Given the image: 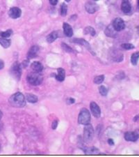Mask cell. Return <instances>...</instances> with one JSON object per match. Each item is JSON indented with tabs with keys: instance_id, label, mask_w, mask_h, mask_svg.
Returning <instances> with one entry per match:
<instances>
[{
	"instance_id": "1",
	"label": "cell",
	"mask_w": 139,
	"mask_h": 157,
	"mask_svg": "<svg viewBox=\"0 0 139 157\" xmlns=\"http://www.w3.org/2000/svg\"><path fill=\"white\" fill-rule=\"evenodd\" d=\"M9 102L14 108H23L26 105L25 96L21 92H16L11 96Z\"/></svg>"
},
{
	"instance_id": "2",
	"label": "cell",
	"mask_w": 139,
	"mask_h": 157,
	"mask_svg": "<svg viewBox=\"0 0 139 157\" xmlns=\"http://www.w3.org/2000/svg\"><path fill=\"white\" fill-rule=\"evenodd\" d=\"M27 80L30 85H33V86H38L43 82V77L40 75V73H30L27 75Z\"/></svg>"
},
{
	"instance_id": "3",
	"label": "cell",
	"mask_w": 139,
	"mask_h": 157,
	"mask_svg": "<svg viewBox=\"0 0 139 157\" xmlns=\"http://www.w3.org/2000/svg\"><path fill=\"white\" fill-rule=\"evenodd\" d=\"M94 129H93V126L91 124H88L85 125L84 130V135L83 138L84 142H90L93 140L94 137Z\"/></svg>"
},
{
	"instance_id": "4",
	"label": "cell",
	"mask_w": 139,
	"mask_h": 157,
	"mask_svg": "<svg viewBox=\"0 0 139 157\" xmlns=\"http://www.w3.org/2000/svg\"><path fill=\"white\" fill-rule=\"evenodd\" d=\"M90 122V114L89 111L84 108L80 111L78 116V123L83 125H86Z\"/></svg>"
},
{
	"instance_id": "5",
	"label": "cell",
	"mask_w": 139,
	"mask_h": 157,
	"mask_svg": "<svg viewBox=\"0 0 139 157\" xmlns=\"http://www.w3.org/2000/svg\"><path fill=\"white\" fill-rule=\"evenodd\" d=\"M11 74L17 80H20L22 75V66L17 61H15L11 68Z\"/></svg>"
},
{
	"instance_id": "6",
	"label": "cell",
	"mask_w": 139,
	"mask_h": 157,
	"mask_svg": "<svg viewBox=\"0 0 139 157\" xmlns=\"http://www.w3.org/2000/svg\"><path fill=\"white\" fill-rule=\"evenodd\" d=\"M113 27L116 32H120L125 28V23L124 20L120 18H117L114 20L112 23Z\"/></svg>"
},
{
	"instance_id": "7",
	"label": "cell",
	"mask_w": 139,
	"mask_h": 157,
	"mask_svg": "<svg viewBox=\"0 0 139 157\" xmlns=\"http://www.w3.org/2000/svg\"><path fill=\"white\" fill-rule=\"evenodd\" d=\"M124 138L125 139L126 141L136 142L138 140L139 135L138 133L135 131H128L124 133Z\"/></svg>"
},
{
	"instance_id": "8",
	"label": "cell",
	"mask_w": 139,
	"mask_h": 157,
	"mask_svg": "<svg viewBox=\"0 0 139 157\" xmlns=\"http://www.w3.org/2000/svg\"><path fill=\"white\" fill-rule=\"evenodd\" d=\"M90 111H91L93 115L96 118H99L101 116V110L100 108L94 101H92L90 104Z\"/></svg>"
},
{
	"instance_id": "9",
	"label": "cell",
	"mask_w": 139,
	"mask_h": 157,
	"mask_svg": "<svg viewBox=\"0 0 139 157\" xmlns=\"http://www.w3.org/2000/svg\"><path fill=\"white\" fill-rule=\"evenodd\" d=\"M85 9L88 13L93 14L98 10V6L94 1H88L85 4Z\"/></svg>"
},
{
	"instance_id": "10",
	"label": "cell",
	"mask_w": 139,
	"mask_h": 157,
	"mask_svg": "<svg viewBox=\"0 0 139 157\" xmlns=\"http://www.w3.org/2000/svg\"><path fill=\"white\" fill-rule=\"evenodd\" d=\"M22 15V11L18 7H12L9 11V15L11 18L17 19Z\"/></svg>"
},
{
	"instance_id": "11",
	"label": "cell",
	"mask_w": 139,
	"mask_h": 157,
	"mask_svg": "<svg viewBox=\"0 0 139 157\" xmlns=\"http://www.w3.org/2000/svg\"><path fill=\"white\" fill-rule=\"evenodd\" d=\"M40 48L38 46H33L30 48L27 53V59H31L33 58L36 57L38 56V53H39Z\"/></svg>"
},
{
	"instance_id": "12",
	"label": "cell",
	"mask_w": 139,
	"mask_h": 157,
	"mask_svg": "<svg viewBox=\"0 0 139 157\" xmlns=\"http://www.w3.org/2000/svg\"><path fill=\"white\" fill-rule=\"evenodd\" d=\"M121 10L124 13H129L132 11V6L129 0H122L121 4Z\"/></svg>"
},
{
	"instance_id": "13",
	"label": "cell",
	"mask_w": 139,
	"mask_h": 157,
	"mask_svg": "<svg viewBox=\"0 0 139 157\" xmlns=\"http://www.w3.org/2000/svg\"><path fill=\"white\" fill-rule=\"evenodd\" d=\"M117 32L115 29L114 28L112 25H110L108 26L104 31V33L106 36L111 37V38H116L117 36Z\"/></svg>"
},
{
	"instance_id": "14",
	"label": "cell",
	"mask_w": 139,
	"mask_h": 157,
	"mask_svg": "<svg viewBox=\"0 0 139 157\" xmlns=\"http://www.w3.org/2000/svg\"><path fill=\"white\" fill-rule=\"evenodd\" d=\"M63 29L64 34L67 37H72L73 35V30L72 27L67 22H64L63 24Z\"/></svg>"
},
{
	"instance_id": "15",
	"label": "cell",
	"mask_w": 139,
	"mask_h": 157,
	"mask_svg": "<svg viewBox=\"0 0 139 157\" xmlns=\"http://www.w3.org/2000/svg\"><path fill=\"white\" fill-rule=\"evenodd\" d=\"M31 69H32L33 72L40 73L43 70V66L40 61H33L31 64Z\"/></svg>"
},
{
	"instance_id": "16",
	"label": "cell",
	"mask_w": 139,
	"mask_h": 157,
	"mask_svg": "<svg viewBox=\"0 0 139 157\" xmlns=\"http://www.w3.org/2000/svg\"><path fill=\"white\" fill-rule=\"evenodd\" d=\"M57 74L54 75L55 78L56 79V80L59 82L64 81L65 77V71L63 69H62V68H59L57 69Z\"/></svg>"
},
{
	"instance_id": "17",
	"label": "cell",
	"mask_w": 139,
	"mask_h": 157,
	"mask_svg": "<svg viewBox=\"0 0 139 157\" xmlns=\"http://www.w3.org/2000/svg\"><path fill=\"white\" fill-rule=\"evenodd\" d=\"M71 42H72V43H78V44H81L82 45V46H84V47H86V48H87V49H88L89 51L91 52V49H90V46L89 43H88L86 40L83 39V38H74V39H72V41H71Z\"/></svg>"
},
{
	"instance_id": "18",
	"label": "cell",
	"mask_w": 139,
	"mask_h": 157,
	"mask_svg": "<svg viewBox=\"0 0 139 157\" xmlns=\"http://www.w3.org/2000/svg\"><path fill=\"white\" fill-rule=\"evenodd\" d=\"M58 37H59V33H58V32L54 31V32H51V33H50L47 36L46 38L47 42H48L49 43H53V42H54L55 40L58 38Z\"/></svg>"
},
{
	"instance_id": "19",
	"label": "cell",
	"mask_w": 139,
	"mask_h": 157,
	"mask_svg": "<svg viewBox=\"0 0 139 157\" xmlns=\"http://www.w3.org/2000/svg\"><path fill=\"white\" fill-rule=\"evenodd\" d=\"M25 98H26V100L31 103H37L38 100L37 96H35V95L33 94H31V93L26 94Z\"/></svg>"
},
{
	"instance_id": "20",
	"label": "cell",
	"mask_w": 139,
	"mask_h": 157,
	"mask_svg": "<svg viewBox=\"0 0 139 157\" xmlns=\"http://www.w3.org/2000/svg\"><path fill=\"white\" fill-rule=\"evenodd\" d=\"M11 41L10 39H7L6 38H0V45L4 48H8L11 46Z\"/></svg>"
},
{
	"instance_id": "21",
	"label": "cell",
	"mask_w": 139,
	"mask_h": 157,
	"mask_svg": "<svg viewBox=\"0 0 139 157\" xmlns=\"http://www.w3.org/2000/svg\"><path fill=\"white\" fill-rule=\"evenodd\" d=\"M138 59H139V52H136V53H133L132 57H131V63H132L134 66L137 65Z\"/></svg>"
},
{
	"instance_id": "22",
	"label": "cell",
	"mask_w": 139,
	"mask_h": 157,
	"mask_svg": "<svg viewBox=\"0 0 139 157\" xmlns=\"http://www.w3.org/2000/svg\"><path fill=\"white\" fill-rule=\"evenodd\" d=\"M86 154H98L99 150H98L95 147H90V148H86L84 149Z\"/></svg>"
},
{
	"instance_id": "23",
	"label": "cell",
	"mask_w": 139,
	"mask_h": 157,
	"mask_svg": "<svg viewBox=\"0 0 139 157\" xmlns=\"http://www.w3.org/2000/svg\"><path fill=\"white\" fill-rule=\"evenodd\" d=\"M112 57L114 61H116V62H120V61H122V59H123V55L120 53H118L117 55L116 54V52L114 51V54L112 55Z\"/></svg>"
},
{
	"instance_id": "24",
	"label": "cell",
	"mask_w": 139,
	"mask_h": 157,
	"mask_svg": "<svg viewBox=\"0 0 139 157\" xmlns=\"http://www.w3.org/2000/svg\"><path fill=\"white\" fill-rule=\"evenodd\" d=\"M84 33L85 34H90L93 36L95 35L96 32H95V29L93 28V27H86V28L84 29Z\"/></svg>"
},
{
	"instance_id": "25",
	"label": "cell",
	"mask_w": 139,
	"mask_h": 157,
	"mask_svg": "<svg viewBox=\"0 0 139 157\" xmlns=\"http://www.w3.org/2000/svg\"><path fill=\"white\" fill-rule=\"evenodd\" d=\"M104 80V75H100L98 76H96L95 77L94 80H93V82H94L95 84L96 85H100V84L102 83Z\"/></svg>"
},
{
	"instance_id": "26",
	"label": "cell",
	"mask_w": 139,
	"mask_h": 157,
	"mask_svg": "<svg viewBox=\"0 0 139 157\" xmlns=\"http://www.w3.org/2000/svg\"><path fill=\"white\" fill-rule=\"evenodd\" d=\"M13 34V30H8L5 32H0V36L2 38H9L11 35Z\"/></svg>"
},
{
	"instance_id": "27",
	"label": "cell",
	"mask_w": 139,
	"mask_h": 157,
	"mask_svg": "<svg viewBox=\"0 0 139 157\" xmlns=\"http://www.w3.org/2000/svg\"><path fill=\"white\" fill-rule=\"evenodd\" d=\"M67 6L65 3H63L61 6V15L63 17L67 15Z\"/></svg>"
},
{
	"instance_id": "28",
	"label": "cell",
	"mask_w": 139,
	"mask_h": 157,
	"mask_svg": "<svg viewBox=\"0 0 139 157\" xmlns=\"http://www.w3.org/2000/svg\"><path fill=\"white\" fill-rule=\"evenodd\" d=\"M99 92L100 94L103 96H106L108 94V90L106 87L104 86V85H101L99 87Z\"/></svg>"
},
{
	"instance_id": "29",
	"label": "cell",
	"mask_w": 139,
	"mask_h": 157,
	"mask_svg": "<svg viewBox=\"0 0 139 157\" xmlns=\"http://www.w3.org/2000/svg\"><path fill=\"white\" fill-rule=\"evenodd\" d=\"M61 47H62L63 50L64 51L67 52V53H73L74 51L73 50H72L70 47L67 46L66 43H61Z\"/></svg>"
},
{
	"instance_id": "30",
	"label": "cell",
	"mask_w": 139,
	"mask_h": 157,
	"mask_svg": "<svg viewBox=\"0 0 139 157\" xmlns=\"http://www.w3.org/2000/svg\"><path fill=\"white\" fill-rule=\"evenodd\" d=\"M121 47L124 50H132L134 48V45L131 44V43H123L121 45Z\"/></svg>"
},
{
	"instance_id": "31",
	"label": "cell",
	"mask_w": 139,
	"mask_h": 157,
	"mask_svg": "<svg viewBox=\"0 0 139 157\" xmlns=\"http://www.w3.org/2000/svg\"><path fill=\"white\" fill-rule=\"evenodd\" d=\"M58 124H59L58 120H54V122H52V124H51V129H52L53 130L56 129V128L58 127Z\"/></svg>"
},
{
	"instance_id": "32",
	"label": "cell",
	"mask_w": 139,
	"mask_h": 157,
	"mask_svg": "<svg viewBox=\"0 0 139 157\" xmlns=\"http://www.w3.org/2000/svg\"><path fill=\"white\" fill-rule=\"evenodd\" d=\"M29 59H27V60L24 61L21 64V66H22V67H23V68L27 67V65H28V64H29Z\"/></svg>"
},
{
	"instance_id": "33",
	"label": "cell",
	"mask_w": 139,
	"mask_h": 157,
	"mask_svg": "<svg viewBox=\"0 0 139 157\" xmlns=\"http://www.w3.org/2000/svg\"><path fill=\"white\" fill-rule=\"evenodd\" d=\"M49 1L50 4H51V5H52V6L56 5V4H57V3H58V0H49Z\"/></svg>"
},
{
	"instance_id": "34",
	"label": "cell",
	"mask_w": 139,
	"mask_h": 157,
	"mask_svg": "<svg viewBox=\"0 0 139 157\" xmlns=\"http://www.w3.org/2000/svg\"><path fill=\"white\" fill-rule=\"evenodd\" d=\"M67 103H70V104H72V103H75V99L72 98H70L67 100Z\"/></svg>"
},
{
	"instance_id": "35",
	"label": "cell",
	"mask_w": 139,
	"mask_h": 157,
	"mask_svg": "<svg viewBox=\"0 0 139 157\" xmlns=\"http://www.w3.org/2000/svg\"><path fill=\"white\" fill-rule=\"evenodd\" d=\"M107 142H108V144H109L110 146H113V145H114V144H115L113 139H109Z\"/></svg>"
},
{
	"instance_id": "36",
	"label": "cell",
	"mask_w": 139,
	"mask_h": 157,
	"mask_svg": "<svg viewBox=\"0 0 139 157\" xmlns=\"http://www.w3.org/2000/svg\"><path fill=\"white\" fill-rule=\"evenodd\" d=\"M4 61L0 59V70H1L2 69H4Z\"/></svg>"
},
{
	"instance_id": "37",
	"label": "cell",
	"mask_w": 139,
	"mask_h": 157,
	"mask_svg": "<svg viewBox=\"0 0 139 157\" xmlns=\"http://www.w3.org/2000/svg\"><path fill=\"white\" fill-rule=\"evenodd\" d=\"M139 119V115H136V116H135L134 117V122H137V121H138Z\"/></svg>"
},
{
	"instance_id": "38",
	"label": "cell",
	"mask_w": 139,
	"mask_h": 157,
	"mask_svg": "<svg viewBox=\"0 0 139 157\" xmlns=\"http://www.w3.org/2000/svg\"><path fill=\"white\" fill-rule=\"evenodd\" d=\"M3 127H4V124H3L2 122H0V131L3 129Z\"/></svg>"
},
{
	"instance_id": "39",
	"label": "cell",
	"mask_w": 139,
	"mask_h": 157,
	"mask_svg": "<svg viewBox=\"0 0 139 157\" xmlns=\"http://www.w3.org/2000/svg\"><path fill=\"white\" fill-rule=\"evenodd\" d=\"M2 116H3V113L1 112V110H0V120H1V119L2 118Z\"/></svg>"
},
{
	"instance_id": "40",
	"label": "cell",
	"mask_w": 139,
	"mask_h": 157,
	"mask_svg": "<svg viewBox=\"0 0 139 157\" xmlns=\"http://www.w3.org/2000/svg\"><path fill=\"white\" fill-rule=\"evenodd\" d=\"M137 30H138V34H139V26H138V27H137Z\"/></svg>"
},
{
	"instance_id": "41",
	"label": "cell",
	"mask_w": 139,
	"mask_h": 157,
	"mask_svg": "<svg viewBox=\"0 0 139 157\" xmlns=\"http://www.w3.org/2000/svg\"><path fill=\"white\" fill-rule=\"evenodd\" d=\"M65 1H67V2H70V1H71V0H65Z\"/></svg>"
},
{
	"instance_id": "42",
	"label": "cell",
	"mask_w": 139,
	"mask_h": 157,
	"mask_svg": "<svg viewBox=\"0 0 139 157\" xmlns=\"http://www.w3.org/2000/svg\"><path fill=\"white\" fill-rule=\"evenodd\" d=\"M138 6L139 7V0H138Z\"/></svg>"
},
{
	"instance_id": "43",
	"label": "cell",
	"mask_w": 139,
	"mask_h": 157,
	"mask_svg": "<svg viewBox=\"0 0 139 157\" xmlns=\"http://www.w3.org/2000/svg\"><path fill=\"white\" fill-rule=\"evenodd\" d=\"M95 1H99V0H94Z\"/></svg>"
},
{
	"instance_id": "44",
	"label": "cell",
	"mask_w": 139,
	"mask_h": 157,
	"mask_svg": "<svg viewBox=\"0 0 139 157\" xmlns=\"http://www.w3.org/2000/svg\"><path fill=\"white\" fill-rule=\"evenodd\" d=\"M0 150H1V145H0Z\"/></svg>"
}]
</instances>
